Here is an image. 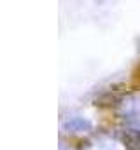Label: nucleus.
Returning <instances> with one entry per match:
<instances>
[{
	"instance_id": "nucleus-1",
	"label": "nucleus",
	"mask_w": 140,
	"mask_h": 150,
	"mask_svg": "<svg viewBox=\"0 0 140 150\" xmlns=\"http://www.w3.org/2000/svg\"><path fill=\"white\" fill-rule=\"evenodd\" d=\"M133 80H140V65H139V68L135 70V74H133Z\"/></svg>"
}]
</instances>
